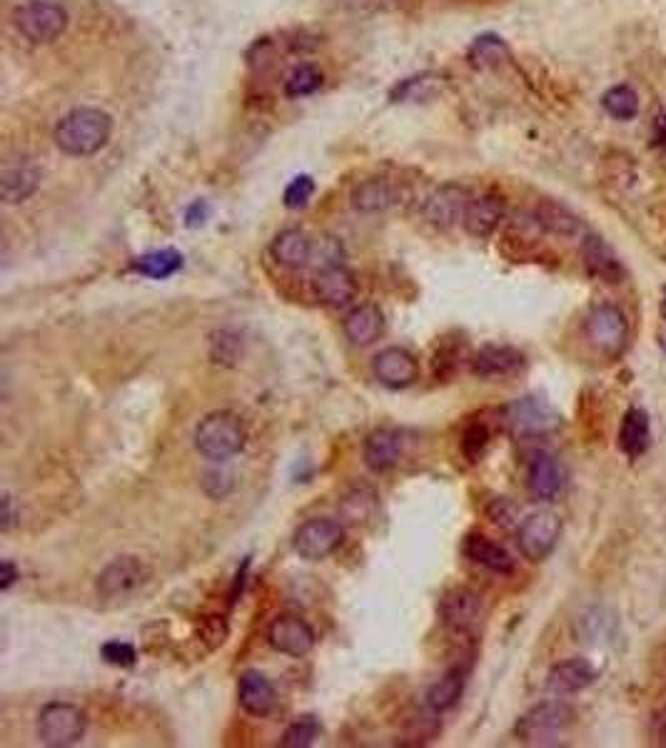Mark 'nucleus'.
Segmentation results:
<instances>
[{"label": "nucleus", "mask_w": 666, "mask_h": 748, "mask_svg": "<svg viewBox=\"0 0 666 748\" xmlns=\"http://www.w3.org/2000/svg\"><path fill=\"white\" fill-rule=\"evenodd\" d=\"M559 537H562V519L549 509H539L519 524V552L537 564L554 552Z\"/></svg>", "instance_id": "nucleus-8"}, {"label": "nucleus", "mask_w": 666, "mask_h": 748, "mask_svg": "<svg viewBox=\"0 0 666 748\" xmlns=\"http://www.w3.org/2000/svg\"><path fill=\"white\" fill-rule=\"evenodd\" d=\"M487 514H489V519L497 524V527H504V529H509L514 522H517V507H514L509 499H502V497L494 499V502L489 504Z\"/></svg>", "instance_id": "nucleus-43"}, {"label": "nucleus", "mask_w": 666, "mask_h": 748, "mask_svg": "<svg viewBox=\"0 0 666 748\" xmlns=\"http://www.w3.org/2000/svg\"><path fill=\"white\" fill-rule=\"evenodd\" d=\"M652 442V424H649V414L642 407H632L622 419L619 427V449L627 457L637 459L642 457Z\"/></svg>", "instance_id": "nucleus-28"}, {"label": "nucleus", "mask_w": 666, "mask_h": 748, "mask_svg": "<svg viewBox=\"0 0 666 748\" xmlns=\"http://www.w3.org/2000/svg\"><path fill=\"white\" fill-rule=\"evenodd\" d=\"M267 641L280 654L300 659V656L310 654L312 646H315V631L300 616L282 614L277 619H272V624L267 626Z\"/></svg>", "instance_id": "nucleus-12"}, {"label": "nucleus", "mask_w": 666, "mask_h": 748, "mask_svg": "<svg viewBox=\"0 0 666 748\" xmlns=\"http://www.w3.org/2000/svg\"><path fill=\"white\" fill-rule=\"evenodd\" d=\"M237 701H240L245 714L262 719V716L275 709V689L260 671H247V674L240 676V684H237Z\"/></svg>", "instance_id": "nucleus-23"}, {"label": "nucleus", "mask_w": 666, "mask_h": 748, "mask_svg": "<svg viewBox=\"0 0 666 748\" xmlns=\"http://www.w3.org/2000/svg\"><path fill=\"white\" fill-rule=\"evenodd\" d=\"M10 524H13V499H10V494H5L3 497V529L8 532Z\"/></svg>", "instance_id": "nucleus-49"}, {"label": "nucleus", "mask_w": 666, "mask_h": 748, "mask_svg": "<svg viewBox=\"0 0 666 748\" xmlns=\"http://www.w3.org/2000/svg\"><path fill=\"white\" fill-rule=\"evenodd\" d=\"M322 85V75L317 73L312 65H300L295 73L287 78L285 83V95L287 98H305V95H312L317 88Z\"/></svg>", "instance_id": "nucleus-37"}, {"label": "nucleus", "mask_w": 666, "mask_h": 748, "mask_svg": "<svg viewBox=\"0 0 666 748\" xmlns=\"http://www.w3.org/2000/svg\"><path fill=\"white\" fill-rule=\"evenodd\" d=\"M489 447V429L484 424H469L462 434V454L469 462H479Z\"/></svg>", "instance_id": "nucleus-38"}, {"label": "nucleus", "mask_w": 666, "mask_h": 748, "mask_svg": "<svg viewBox=\"0 0 666 748\" xmlns=\"http://www.w3.org/2000/svg\"><path fill=\"white\" fill-rule=\"evenodd\" d=\"M469 207V192L459 185H444L427 200L425 217L437 227H452L464 220Z\"/></svg>", "instance_id": "nucleus-18"}, {"label": "nucleus", "mask_w": 666, "mask_h": 748, "mask_svg": "<svg viewBox=\"0 0 666 748\" xmlns=\"http://www.w3.org/2000/svg\"><path fill=\"white\" fill-rule=\"evenodd\" d=\"M504 217V200L499 195H482L469 200L467 212H464V230L469 232L477 240H484V237L492 235L494 230L499 227Z\"/></svg>", "instance_id": "nucleus-22"}, {"label": "nucleus", "mask_w": 666, "mask_h": 748, "mask_svg": "<svg viewBox=\"0 0 666 748\" xmlns=\"http://www.w3.org/2000/svg\"><path fill=\"white\" fill-rule=\"evenodd\" d=\"M402 449H405V439H402L400 432H395V429H377L365 442V464L377 474L387 472V469L400 464Z\"/></svg>", "instance_id": "nucleus-21"}, {"label": "nucleus", "mask_w": 666, "mask_h": 748, "mask_svg": "<svg viewBox=\"0 0 666 748\" xmlns=\"http://www.w3.org/2000/svg\"><path fill=\"white\" fill-rule=\"evenodd\" d=\"M133 270L145 277H153V280H165V277H173L175 272L183 270V255L178 250L148 252L133 262Z\"/></svg>", "instance_id": "nucleus-32"}, {"label": "nucleus", "mask_w": 666, "mask_h": 748, "mask_svg": "<svg viewBox=\"0 0 666 748\" xmlns=\"http://www.w3.org/2000/svg\"><path fill=\"white\" fill-rule=\"evenodd\" d=\"M659 315H662V320L666 322V287H664V295H662V305H659Z\"/></svg>", "instance_id": "nucleus-50"}, {"label": "nucleus", "mask_w": 666, "mask_h": 748, "mask_svg": "<svg viewBox=\"0 0 666 748\" xmlns=\"http://www.w3.org/2000/svg\"><path fill=\"white\" fill-rule=\"evenodd\" d=\"M18 579H20V571L15 569L13 561L5 559V561H3V574H0V589L8 591L10 586H13L15 581H18Z\"/></svg>", "instance_id": "nucleus-48"}, {"label": "nucleus", "mask_w": 666, "mask_h": 748, "mask_svg": "<svg viewBox=\"0 0 666 748\" xmlns=\"http://www.w3.org/2000/svg\"><path fill=\"white\" fill-rule=\"evenodd\" d=\"M88 731V716L78 706L53 701L43 706L38 716V739L50 748H68L83 741Z\"/></svg>", "instance_id": "nucleus-5"}, {"label": "nucleus", "mask_w": 666, "mask_h": 748, "mask_svg": "<svg viewBox=\"0 0 666 748\" xmlns=\"http://www.w3.org/2000/svg\"><path fill=\"white\" fill-rule=\"evenodd\" d=\"M604 168H607V183L627 190L637 183V165L627 153H609L604 158Z\"/></svg>", "instance_id": "nucleus-36"}, {"label": "nucleus", "mask_w": 666, "mask_h": 748, "mask_svg": "<svg viewBox=\"0 0 666 748\" xmlns=\"http://www.w3.org/2000/svg\"><path fill=\"white\" fill-rule=\"evenodd\" d=\"M652 736H654V744L666 746V706L662 711H657V714H654Z\"/></svg>", "instance_id": "nucleus-45"}, {"label": "nucleus", "mask_w": 666, "mask_h": 748, "mask_svg": "<svg viewBox=\"0 0 666 748\" xmlns=\"http://www.w3.org/2000/svg\"><path fill=\"white\" fill-rule=\"evenodd\" d=\"M320 731H322V726L315 716H300V719H295L290 726H287L285 734H282V739H280V746L282 748H307L315 744Z\"/></svg>", "instance_id": "nucleus-35"}, {"label": "nucleus", "mask_w": 666, "mask_h": 748, "mask_svg": "<svg viewBox=\"0 0 666 748\" xmlns=\"http://www.w3.org/2000/svg\"><path fill=\"white\" fill-rule=\"evenodd\" d=\"M272 257L280 262L282 267H290V270H300V267L312 265V245L310 237L302 230H282L280 235L272 240Z\"/></svg>", "instance_id": "nucleus-27"}, {"label": "nucleus", "mask_w": 666, "mask_h": 748, "mask_svg": "<svg viewBox=\"0 0 666 748\" xmlns=\"http://www.w3.org/2000/svg\"><path fill=\"white\" fill-rule=\"evenodd\" d=\"M662 347H664V350H666V337H664V340H662Z\"/></svg>", "instance_id": "nucleus-51"}, {"label": "nucleus", "mask_w": 666, "mask_h": 748, "mask_svg": "<svg viewBox=\"0 0 666 748\" xmlns=\"http://www.w3.org/2000/svg\"><path fill=\"white\" fill-rule=\"evenodd\" d=\"M247 432L245 424L237 414L232 412H213L198 424L195 429V449L205 459L213 462H225L240 454L245 449Z\"/></svg>", "instance_id": "nucleus-2"}, {"label": "nucleus", "mask_w": 666, "mask_h": 748, "mask_svg": "<svg viewBox=\"0 0 666 748\" xmlns=\"http://www.w3.org/2000/svg\"><path fill=\"white\" fill-rule=\"evenodd\" d=\"M507 58V45H504V40L497 38V35H482V38L474 40L472 48H469V60H472L477 68H492V65H499Z\"/></svg>", "instance_id": "nucleus-34"}, {"label": "nucleus", "mask_w": 666, "mask_h": 748, "mask_svg": "<svg viewBox=\"0 0 666 748\" xmlns=\"http://www.w3.org/2000/svg\"><path fill=\"white\" fill-rule=\"evenodd\" d=\"M397 202V190L390 180L370 178L352 192V207L360 212H382Z\"/></svg>", "instance_id": "nucleus-31"}, {"label": "nucleus", "mask_w": 666, "mask_h": 748, "mask_svg": "<svg viewBox=\"0 0 666 748\" xmlns=\"http://www.w3.org/2000/svg\"><path fill=\"white\" fill-rule=\"evenodd\" d=\"M208 215H210V207L205 205L203 200H198V202H195V205L190 207V210H188V225H190V227L203 225V222L208 220Z\"/></svg>", "instance_id": "nucleus-46"}, {"label": "nucleus", "mask_w": 666, "mask_h": 748, "mask_svg": "<svg viewBox=\"0 0 666 748\" xmlns=\"http://www.w3.org/2000/svg\"><path fill=\"white\" fill-rule=\"evenodd\" d=\"M482 611V599L467 586H454V589L444 591L440 599V619L444 629L452 634H472L482 621Z\"/></svg>", "instance_id": "nucleus-11"}, {"label": "nucleus", "mask_w": 666, "mask_h": 748, "mask_svg": "<svg viewBox=\"0 0 666 748\" xmlns=\"http://www.w3.org/2000/svg\"><path fill=\"white\" fill-rule=\"evenodd\" d=\"M315 292H317V297H320V300L330 307L350 305L357 295L355 275H352L345 265L325 267V270L317 272Z\"/></svg>", "instance_id": "nucleus-20"}, {"label": "nucleus", "mask_w": 666, "mask_h": 748, "mask_svg": "<svg viewBox=\"0 0 666 748\" xmlns=\"http://www.w3.org/2000/svg\"><path fill=\"white\" fill-rule=\"evenodd\" d=\"M40 185V168L30 160H15V163H5L3 173H0V195L8 205H18L25 202Z\"/></svg>", "instance_id": "nucleus-19"}, {"label": "nucleus", "mask_w": 666, "mask_h": 748, "mask_svg": "<svg viewBox=\"0 0 666 748\" xmlns=\"http://www.w3.org/2000/svg\"><path fill=\"white\" fill-rule=\"evenodd\" d=\"M432 93H435V78H432V75H422V78H410L402 85H397L395 98L417 100V98H430Z\"/></svg>", "instance_id": "nucleus-41"}, {"label": "nucleus", "mask_w": 666, "mask_h": 748, "mask_svg": "<svg viewBox=\"0 0 666 748\" xmlns=\"http://www.w3.org/2000/svg\"><path fill=\"white\" fill-rule=\"evenodd\" d=\"M534 222H537L539 230L549 232L554 237H577L582 232V220L579 215H574L569 207H564L557 200H539L534 207Z\"/></svg>", "instance_id": "nucleus-25"}, {"label": "nucleus", "mask_w": 666, "mask_h": 748, "mask_svg": "<svg viewBox=\"0 0 666 748\" xmlns=\"http://www.w3.org/2000/svg\"><path fill=\"white\" fill-rule=\"evenodd\" d=\"M15 28L33 43H50L68 28V13L53 0H30L15 10Z\"/></svg>", "instance_id": "nucleus-6"}, {"label": "nucleus", "mask_w": 666, "mask_h": 748, "mask_svg": "<svg viewBox=\"0 0 666 748\" xmlns=\"http://www.w3.org/2000/svg\"><path fill=\"white\" fill-rule=\"evenodd\" d=\"M564 487V469L557 462V457L547 452H539L529 459L527 467V489L534 499H549L557 497Z\"/></svg>", "instance_id": "nucleus-16"}, {"label": "nucleus", "mask_w": 666, "mask_h": 748, "mask_svg": "<svg viewBox=\"0 0 666 748\" xmlns=\"http://www.w3.org/2000/svg\"><path fill=\"white\" fill-rule=\"evenodd\" d=\"M345 529L335 519H307L292 537V547L305 561H322L340 549Z\"/></svg>", "instance_id": "nucleus-9"}, {"label": "nucleus", "mask_w": 666, "mask_h": 748, "mask_svg": "<svg viewBox=\"0 0 666 748\" xmlns=\"http://www.w3.org/2000/svg\"><path fill=\"white\" fill-rule=\"evenodd\" d=\"M342 330H345L347 340H350L352 345L367 347L382 337V332H385V317H382L380 307L360 305L345 317Z\"/></svg>", "instance_id": "nucleus-26"}, {"label": "nucleus", "mask_w": 666, "mask_h": 748, "mask_svg": "<svg viewBox=\"0 0 666 748\" xmlns=\"http://www.w3.org/2000/svg\"><path fill=\"white\" fill-rule=\"evenodd\" d=\"M312 195H315V180H312L310 175H300V178H295L290 185H287L285 207H290V210H300V207H305L307 202L312 200Z\"/></svg>", "instance_id": "nucleus-39"}, {"label": "nucleus", "mask_w": 666, "mask_h": 748, "mask_svg": "<svg viewBox=\"0 0 666 748\" xmlns=\"http://www.w3.org/2000/svg\"><path fill=\"white\" fill-rule=\"evenodd\" d=\"M113 133V118L98 108H78L55 125V145L73 158H88L105 148Z\"/></svg>", "instance_id": "nucleus-1"}, {"label": "nucleus", "mask_w": 666, "mask_h": 748, "mask_svg": "<svg viewBox=\"0 0 666 748\" xmlns=\"http://www.w3.org/2000/svg\"><path fill=\"white\" fill-rule=\"evenodd\" d=\"M100 656H103L110 666H120V669H128V666H133L135 659H138L133 646L125 644V641H108V644L100 649Z\"/></svg>", "instance_id": "nucleus-42"}, {"label": "nucleus", "mask_w": 666, "mask_h": 748, "mask_svg": "<svg viewBox=\"0 0 666 748\" xmlns=\"http://www.w3.org/2000/svg\"><path fill=\"white\" fill-rule=\"evenodd\" d=\"M652 145L654 148H662L666 150V113L659 115L657 120H654V128H652Z\"/></svg>", "instance_id": "nucleus-47"}, {"label": "nucleus", "mask_w": 666, "mask_h": 748, "mask_svg": "<svg viewBox=\"0 0 666 748\" xmlns=\"http://www.w3.org/2000/svg\"><path fill=\"white\" fill-rule=\"evenodd\" d=\"M504 424L514 437H544L559 427V414L542 397H522L504 409Z\"/></svg>", "instance_id": "nucleus-7"}, {"label": "nucleus", "mask_w": 666, "mask_h": 748, "mask_svg": "<svg viewBox=\"0 0 666 748\" xmlns=\"http://www.w3.org/2000/svg\"><path fill=\"white\" fill-rule=\"evenodd\" d=\"M337 514L345 524L350 527H367L377 519L380 514V497H377L372 489L357 487L342 497V502L337 504Z\"/></svg>", "instance_id": "nucleus-29"}, {"label": "nucleus", "mask_w": 666, "mask_h": 748, "mask_svg": "<svg viewBox=\"0 0 666 748\" xmlns=\"http://www.w3.org/2000/svg\"><path fill=\"white\" fill-rule=\"evenodd\" d=\"M230 347H237V337L222 332V335H218V340H213L215 362H222V365H225V362L237 360V352H230Z\"/></svg>", "instance_id": "nucleus-44"}, {"label": "nucleus", "mask_w": 666, "mask_h": 748, "mask_svg": "<svg viewBox=\"0 0 666 748\" xmlns=\"http://www.w3.org/2000/svg\"><path fill=\"white\" fill-rule=\"evenodd\" d=\"M584 335L599 355L607 360H619L627 352L632 332H629V320L622 307L602 302L589 310L587 320H584Z\"/></svg>", "instance_id": "nucleus-4"}, {"label": "nucleus", "mask_w": 666, "mask_h": 748, "mask_svg": "<svg viewBox=\"0 0 666 748\" xmlns=\"http://www.w3.org/2000/svg\"><path fill=\"white\" fill-rule=\"evenodd\" d=\"M198 634H200V641H203V644H208V649L213 651V649H218V646L225 644L230 629H227V624H225V619H222V616H205V619H200Z\"/></svg>", "instance_id": "nucleus-40"}, {"label": "nucleus", "mask_w": 666, "mask_h": 748, "mask_svg": "<svg viewBox=\"0 0 666 748\" xmlns=\"http://www.w3.org/2000/svg\"><path fill=\"white\" fill-rule=\"evenodd\" d=\"M150 579V569L143 559L138 557H118L110 561L98 574V594L103 599H125L133 591H138L145 581Z\"/></svg>", "instance_id": "nucleus-10"}, {"label": "nucleus", "mask_w": 666, "mask_h": 748, "mask_svg": "<svg viewBox=\"0 0 666 748\" xmlns=\"http://www.w3.org/2000/svg\"><path fill=\"white\" fill-rule=\"evenodd\" d=\"M574 724V711L564 701H544L532 706L527 714L519 716L514 726L517 741L527 746H554L559 744L569 726Z\"/></svg>", "instance_id": "nucleus-3"}, {"label": "nucleus", "mask_w": 666, "mask_h": 748, "mask_svg": "<svg viewBox=\"0 0 666 748\" xmlns=\"http://www.w3.org/2000/svg\"><path fill=\"white\" fill-rule=\"evenodd\" d=\"M462 549H464V554H467V559H472L474 564L484 566V569L494 571V574H502V576L514 574L512 554H509L502 544L484 537V534H469V537L464 539Z\"/></svg>", "instance_id": "nucleus-24"}, {"label": "nucleus", "mask_w": 666, "mask_h": 748, "mask_svg": "<svg viewBox=\"0 0 666 748\" xmlns=\"http://www.w3.org/2000/svg\"><path fill=\"white\" fill-rule=\"evenodd\" d=\"M602 108L614 120H634L639 115V95L632 85H614L602 95Z\"/></svg>", "instance_id": "nucleus-33"}, {"label": "nucleus", "mask_w": 666, "mask_h": 748, "mask_svg": "<svg viewBox=\"0 0 666 748\" xmlns=\"http://www.w3.org/2000/svg\"><path fill=\"white\" fill-rule=\"evenodd\" d=\"M372 372L385 387L405 389L420 379V365L415 357L402 347H387L372 360Z\"/></svg>", "instance_id": "nucleus-13"}, {"label": "nucleus", "mask_w": 666, "mask_h": 748, "mask_svg": "<svg viewBox=\"0 0 666 748\" xmlns=\"http://www.w3.org/2000/svg\"><path fill=\"white\" fill-rule=\"evenodd\" d=\"M594 681H597V669L592 666V661L577 656V659L559 661L552 666L547 676V689L557 696H569L589 689Z\"/></svg>", "instance_id": "nucleus-15"}, {"label": "nucleus", "mask_w": 666, "mask_h": 748, "mask_svg": "<svg viewBox=\"0 0 666 748\" xmlns=\"http://www.w3.org/2000/svg\"><path fill=\"white\" fill-rule=\"evenodd\" d=\"M464 684H467V671L462 666H454L447 674L442 676L437 684H432V689L427 691V709L435 711V714H444V711L454 709L457 701L462 699Z\"/></svg>", "instance_id": "nucleus-30"}, {"label": "nucleus", "mask_w": 666, "mask_h": 748, "mask_svg": "<svg viewBox=\"0 0 666 748\" xmlns=\"http://www.w3.org/2000/svg\"><path fill=\"white\" fill-rule=\"evenodd\" d=\"M582 260L587 267L589 275L599 282H607V285H619L627 277L622 260L617 257V252L607 245L599 235H587L582 242Z\"/></svg>", "instance_id": "nucleus-14"}, {"label": "nucleus", "mask_w": 666, "mask_h": 748, "mask_svg": "<svg viewBox=\"0 0 666 748\" xmlns=\"http://www.w3.org/2000/svg\"><path fill=\"white\" fill-rule=\"evenodd\" d=\"M527 360L519 350L507 345H487L472 357V372L482 379H497V377H512V374L522 372Z\"/></svg>", "instance_id": "nucleus-17"}]
</instances>
